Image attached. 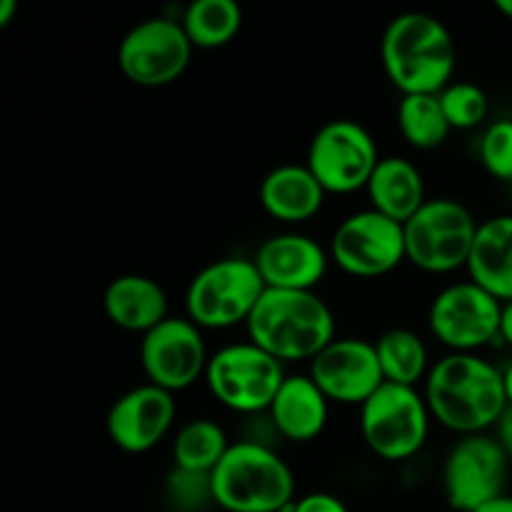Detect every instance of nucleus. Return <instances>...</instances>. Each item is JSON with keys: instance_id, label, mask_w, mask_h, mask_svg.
<instances>
[{"instance_id": "f257e3e1", "label": "nucleus", "mask_w": 512, "mask_h": 512, "mask_svg": "<svg viewBox=\"0 0 512 512\" xmlns=\"http://www.w3.org/2000/svg\"><path fill=\"white\" fill-rule=\"evenodd\" d=\"M430 415L460 435H480L498 425L508 408L505 378L490 360L475 353H450L425 378Z\"/></svg>"}, {"instance_id": "f03ea898", "label": "nucleus", "mask_w": 512, "mask_h": 512, "mask_svg": "<svg viewBox=\"0 0 512 512\" xmlns=\"http://www.w3.org/2000/svg\"><path fill=\"white\" fill-rule=\"evenodd\" d=\"M385 73L403 95H438L455 73V40L448 25L430 13L408 10L395 15L380 40Z\"/></svg>"}, {"instance_id": "7ed1b4c3", "label": "nucleus", "mask_w": 512, "mask_h": 512, "mask_svg": "<svg viewBox=\"0 0 512 512\" xmlns=\"http://www.w3.org/2000/svg\"><path fill=\"white\" fill-rule=\"evenodd\" d=\"M250 343L280 363L313 360L335 340V315L313 290L265 288L245 323Z\"/></svg>"}, {"instance_id": "20e7f679", "label": "nucleus", "mask_w": 512, "mask_h": 512, "mask_svg": "<svg viewBox=\"0 0 512 512\" xmlns=\"http://www.w3.org/2000/svg\"><path fill=\"white\" fill-rule=\"evenodd\" d=\"M213 495L228 512H288L295 503V475L268 445L240 440L213 470Z\"/></svg>"}, {"instance_id": "39448f33", "label": "nucleus", "mask_w": 512, "mask_h": 512, "mask_svg": "<svg viewBox=\"0 0 512 512\" xmlns=\"http://www.w3.org/2000/svg\"><path fill=\"white\" fill-rule=\"evenodd\" d=\"M263 293L265 280L255 260L223 258L190 280L185 310L200 330H225L248 323Z\"/></svg>"}, {"instance_id": "423d86ee", "label": "nucleus", "mask_w": 512, "mask_h": 512, "mask_svg": "<svg viewBox=\"0 0 512 512\" xmlns=\"http://www.w3.org/2000/svg\"><path fill=\"white\" fill-rule=\"evenodd\" d=\"M480 223L458 200H425L423 208L403 223L405 253L425 273H453L468 268Z\"/></svg>"}, {"instance_id": "0eeeda50", "label": "nucleus", "mask_w": 512, "mask_h": 512, "mask_svg": "<svg viewBox=\"0 0 512 512\" xmlns=\"http://www.w3.org/2000/svg\"><path fill=\"white\" fill-rule=\"evenodd\" d=\"M285 378L283 363L250 340L220 348L210 355L205 370V383L215 400L245 415L270 410Z\"/></svg>"}, {"instance_id": "6e6552de", "label": "nucleus", "mask_w": 512, "mask_h": 512, "mask_svg": "<svg viewBox=\"0 0 512 512\" xmlns=\"http://www.w3.org/2000/svg\"><path fill=\"white\" fill-rule=\"evenodd\" d=\"M430 408L425 395L405 385L383 383L360 405V433L383 460H408L428 440Z\"/></svg>"}, {"instance_id": "1a4fd4ad", "label": "nucleus", "mask_w": 512, "mask_h": 512, "mask_svg": "<svg viewBox=\"0 0 512 512\" xmlns=\"http://www.w3.org/2000/svg\"><path fill=\"white\" fill-rule=\"evenodd\" d=\"M378 163V145L368 128L355 120H330L310 140L305 165L325 193H355L368 188Z\"/></svg>"}, {"instance_id": "9d476101", "label": "nucleus", "mask_w": 512, "mask_h": 512, "mask_svg": "<svg viewBox=\"0 0 512 512\" xmlns=\"http://www.w3.org/2000/svg\"><path fill=\"white\" fill-rule=\"evenodd\" d=\"M190 55H193V43L180 20L148 18L123 35L118 65L130 83L160 88L185 73Z\"/></svg>"}, {"instance_id": "9b49d317", "label": "nucleus", "mask_w": 512, "mask_h": 512, "mask_svg": "<svg viewBox=\"0 0 512 512\" xmlns=\"http://www.w3.org/2000/svg\"><path fill=\"white\" fill-rule=\"evenodd\" d=\"M330 258L355 278L388 275L403 260H408L403 223L373 208L348 215L335 228L330 240Z\"/></svg>"}, {"instance_id": "f8f14e48", "label": "nucleus", "mask_w": 512, "mask_h": 512, "mask_svg": "<svg viewBox=\"0 0 512 512\" xmlns=\"http://www.w3.org/2000/svg\"><path fill=\"white\" fill-rule=\"evenodd\" d=\"M500 318L503 303L473 280L440 290L428 313L433 335L453 353H475L500 340Z\"/></svg>"}, {"instance_id": "ddd939ff", "label": "nucleus", "mask_w": 512, "mask_h": 512, "mask_svg": "<svg viewBox=\"0 0 512 512\" xmlns=\"http://www.w3.org/2000/svg\"><path fill=\"white\" fill-rule=\"evenodd\" d=\"M508 463L510 458L500 448L498 438L483 433L463 435L443 465V488L450 508L475 512L503 495Z\"/></svg>"}, {"instance_id": "4468645a", "label": "nucleus", "mask_w": 512, "mask_h": 512, "mask_svg": "<svg viewBox=\"0 0 512 512\" xmlns=\"http://www.w3.org/2000/svg\"><path fill=\"white\" fill-rule=\"evenodd\" d=\"M203 333L190 318H165L140 340V365L153 385L178 393L208 370Z\"/></svg>"}, {"instance_id": "2eb2a0df", "label": "nucleus", "mask_w": 512, "mask_h": 512, "mask_svg": "<svg viewBox=\"0 0 512 512\" xmlns=\"http://www.w3.org/2000/svg\"><path fill=\"white\" fill-rule=\"evenodd\" d=\"M310 378L325 398L343 405H363L385 383L375 343L335 338L310 360Z\"/></svg>"}, {"instance_id": "dca6fc26", "label": "nucleus", "mask_w": 512, "mask_h": 512, "mask_svg": "<svg viewBox=\"0 0 512 512\" xmlns=\"http://www.w3.org/2000/svg\"><path fill=\"white\" fill-rule=\"evenodd\" d=\"M173 420V393L153 383H145L115 400L108 420H105V428H108L115 448L130 455H140L153 450L168 435Z\"/></svg>"}, {"instance_id": "f3484780", "label": "nucleus", "mask_w": 512, "mask_h": 512, "mask_svg": "<svg viewBox=\"0 0 512 512\" xmlns=\"http://www.w3.org/2000/svg\"><path fill=\"white\" fill-rule=\"evenodd\" d=\"M253 260L265 288L275 290H313L328 270V253L300 233L273 235L260 245Z\"/></svg>"}, {"instance_id": "a211bd4d", "label": "nucleus", "mask_w": 512, "mask_h": 512, "mask_svg": "<svg viewBox=\"0 0 512 512\" xmlns=\"http://www.w3.org/2000/svg\"><path fill=\"white\" fill-rule=\"evenodd\" d=\"M328 405L330 400L310 375H288L268 413L283 438L310 443L328 425Z\"/></svg>"}, {"instance_id": "6ab92c4d", "label": "nucleus", "mask_w": 512, "mask_h": 512, "mask_svg": "<svg viewBox=\"0 0 512 512\" xmlns=\"http://www.w3.org/2000/svg\"><path fill=\"white\" fill-rule=\"evenodd\" d=\"M103 308L110 323L130 333H150L168 315V295L148 275H120L105 288Z\"/></svg>"}, {"instance_id": "aec40b11", "label": "nucleus", "mask_w": 512, "mask_h": 512, "mask_svg": "<svg viewBox=\"0 0 512 512\" xmlns=\"http://www.w3.org/2000/svg\"><path fill=\"white\" fill-rule=\"evenodd\" d=\"M323 203L325 188L308 165H278L260 183V205L283 223H305L323 208Z\"/></svg>"}, {"instance_id": "412c9836", "label": "nucleus", "mask_w": 512, "mask_h": 512, "mask_svg": "<svg viewBox=\"0 0 512 512\" xmlns=\"http://www.w3.org/2000/svg\"><path fill=\"white\" fill-rule=\"evenodd\" d=\"M468 273L475 285L500 303L512 300V215H495L480 223L470 250Z\"/></svg>"}, {"instance_id": "4be33fe9", "label": "nucleus", "mask_w": 512, "mask_h": 512, "mask_svg": "<svg viewBox=\"0 0 512 512\" xmlns=\"http://www.w3.org/2000/svg\"><path fill=\"white\" fill-rule=\"evenodd\" d=\"M365 190H368L373 210L398 220V223H408L425 205L423 173L418 170V165L398 158V155L380 158Z\"/></svg>"}, {"instance_id": "5701e85b", "label": "nucleus", "mask_w": 512, "mask_h": 512, "mask_svg": "<svg viewBox=\"0 0 512 512\" xmlns=\"http://www.w3.org/2000/svg\"><path fill=\"white\" fill-rule=\"evenodd\" d=\"M375 350L385 383L415 388L420 380L428 378V348L413 330H388L375 340Z\"/></svg>"}, {"instance_id": "b1692460", "label": "nucleus", "mask_w": 512, "mask_h": 512, "mask_svg": "<svg viewBox=\"0 0 512 512\" xmlns=\"http://www.w3.org/2000/svg\"><path fill=\"white\" fill-rule=\"evenodd\" d=\"M230 445L233 443H228V435L215 420H190L178 430L173 440L175 468L213 475V470L225 458Z\"/></svg>"}, {"instance_id": "393cba45", "label": "nucleus", "mask_w": 512, "mask_h": 512, "mask_svg": "<svg viewBox=\"0 0 512 512\" xmlns=\"http://www.w3.org/2000/svg\"><path fill=\"white\" fill-rule=\"evenodd\" d=\"M180 23L193 48H220L238 35L243 10L235 0H193Z\"/></svg>"}, {"instance_id": "a878e982", "label": "nucleus", "mask_w": 512, "mask_h": 512, "mask_svg": "<svg viewBox=\"0 0 512 512\" xmlns=\"http://www.w3.org/2000/svg\"><path fill=\"white\" fill-rule=\"evenodd\" d=\"M398 125L413 148L433 150L450 135V123L440 105V95H403L398 105Z\"/></svg>"}, {"instance_id": "bb28decb", "label": "nucleus", "mask_w": 512, "mask_h": 512, "mask_svg": "<svg viewBox=\"0 0 512 512\" xmlns=\"http://www.w3.org/2000/svg\"><path fill=\"white\" fill-rule=\"evenodd\" d=\"M440 95V105L445 110L450 128L453 130H470L480 125L488 115V95L480 85L458 80L450 83Z\"/></svg>"}, {"instance_id": "cd10ccee", "label": "nucleus", "mask_w": 512, "mask_h": 512, "mask_svg": "<svg viewBox=\"0 0 512 512\" xmlns=\"http://www.w3.org/2000/svg\"><path fill=\"white\" fill-rule=\"evenodd\" d=\"M168 498L183 512H203L210 503H215L213 475L175 468L168 475Z\"/></svg>"}, {"instance_id": "c85d7f7f", "label": "nucleus", "mask_w": 512, "mask_h": 512, "mask_svg": "<svg viewBox=\"0 0 512 512\" xmlns=\"http://www.w3.org/2000/svg\"><path fill=\"white\" fill-rule=\"evenodd\" d=\"M480 160L500 180H512V120L488 125L480 138Z\"/></svg>"}, {"instance_id": "c756f323", "label": "nucleus", "mask_w": 512, "mask_h": 512, "mask_svg": "<svg viewBox=\"0 0 512 512\" xmlns=\"http://www.w3.org/2000/svg\"><path fill=\"white\" fill-rule=\"evenodd\" d=\"M288 512H348V505L330 493H308L290 505Z\"/></svg>"}, {"instance_id": "7c9ffc66", "label": "nucleus", "mask_w": 512, "mask_h": 512, "mask_svg": "<svg viewBox=\"0 0 512 512\" xmlns=\"http://www.w3.org/2000/svg\"><path fill=\"white\" fill-rule=\"evenodd\" d=\"M495 428H498L500 448H503L505 455H508V458L512 460V405L505 408V413L500 415V420H498V425H495Z\"/></svg>"}, {"instance_id": "2f4dec72", "label": "nucleus", "mask_w": 512, "mask_h": 512, "mask_svg": "<svg viewBox=\"0 0 512 512\" xmlns=\"http://www.w3.org/2000/svg\"><path fill=\"white\" fill-rule=\"evenodd\" d=\"M500 340L512 348V300L510 303H503V318H500Z\"/></svg>"}, {"instance_id": "473e14b6", "label": "nucleus", "mask_w": 512, "mask_h": 512, "mask_svg": "<svg viewBox=\"0 0 512 512\" xmlns=\"http://www.w3.org/2000/svg\"><path fill=\"white\" fill-rule=\"evenodd\" d=\"M475 512H512V495H498V498L485 503L483 508H478Z\"/></svg>"}, {"instance_id": "72a5a7b5", "label": "nucleus", "mask_w": 512, "mask_h": 512, "mask_svg": "<svg viewBox=\"0 0 512 512\" xmlns=\"http://www.w3.org/2000/svg\"><path fill=\"white\" fill-rule=\"evenodd\" d=\"M15 10H18L15 0H3V3H0V25H8L10 18L15 15Z\"/></svg>"}, {"instance_id": "f704fd0d", "label": "nucleus", "mask_w": 512, "mask_h": 512, "mask_svg": "<svg viewBox=\"0 0 512 512\" xmlns=\"http://www.w3.org/2000/svg\"><path fill=\"white\" fill-rule=\"evenodd\" d=\"M503 378H505V393H508V405H512V363L503 370Z\"/></svg>"}, {"instance_id": "c9c22d12", "label": "nucleus", "mask_w": 512, "mask_h": 512, "mask_svg": "<svg viewBox=\"0 0 512 512\" xmlns=\"http://www.w3.org/2000/svg\"><path fill=\"white\" fill-rule=\"evenodd\" d=\"M495 8L512 20V0H495Z\"/></svg>"}]
</instances>
